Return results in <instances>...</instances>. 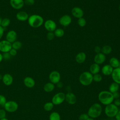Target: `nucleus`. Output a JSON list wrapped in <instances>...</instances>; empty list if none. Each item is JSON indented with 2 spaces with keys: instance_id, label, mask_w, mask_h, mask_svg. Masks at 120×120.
Masks as SVG:
<instances>
[{
  "instance_id": "nucleus-1",
  "label": "nucleus",
  "mask_w": 120,
  "mask_h": 120,
  "mask_svg": "<svg viewBox=\"0 0 120 120\" xmlns=\"http://www.w3.org/2000/svg\"><path fill=\"white\" fill-rule=\"evenodd\" d=\"M98 99L102 104L105 105L112 103L114 100L112 94L107 90L100 91L98 94Z\"/></svg>"
},
{
  "instance_id": "nucleus-2",
  "label": "nucleus",
  "mask_w": 120,
  "mask_h": 120,
  "mask_svg": "<svg viewBox=\"0 0 120 120\" xmlns=\"http://www.w3.org/2000/svg\"><path fill=\"white\" fill-rule=\"evenodd\" d=\"M27 21L29 25L34 28L40 27L44 22L43 18L41 15L37 14L30 15L29 16Z\"/></svg>"
},
{
  "instance_id": "nucleus-3",
  "label": "nucleus",
  "mask_w": 120,
  "mask_h": 120,
  "mask_svg": "<svg viewBox=\"0 0 120 120\" xmlns=\"http://www.w3.org/2000/svg\"><path fill=\"white\" fill-rule=\"evenodd\" d=\"M102 112L101 105L98 103L92 104L89 108L87 114L89 117L95 119L99 117Z\"/></svg>"
},
{
  "instance_id": "nucleus-4",
  "label": "nucleus",
  "mask_w": 120,
  "mask_h": 120,
  "mask_svg": "<svg viewBox=\"0 0 120 120\" xmlns=\"http://www.w3.org/2000/svg\"><path fill=\"white\" fill-rule=\"evenodd\" d=\"M80 83L83 86L90 85L93 82V75L90 72L84 71L81 74L79 77Z\"/></svg>"
},
{
  "instance_id": "nucleus-5",
  "label": "nucleus",
  "mask_w": 120,
  "mask_h": 120,
  "mask_svg": "<svg viewBox=\"0 0 120 120\" xmlns=\"http://www.w3.org/2000/svg\"><path fill=\"white\" fill-rule=\"evenodd\" d=\"M118 107L116 106L113 103L105 105L104 112L105 114L108 117H115L117 113L119 111Z\"/></svg>"
},
{
  "instance_id": "nucleus-6",
  "label": "nucleus",
  "mask_w": 120,
  "mask_h": 120,
  "mask_svg": "<svg viewBox=\"0 0 120 120\" xmlns=\"http://www.w3.org/2000/svg\"><path fill=\"white\" fill-rule=\"evenodd\" d=\"M65 100V94L60 92L55 94L52 99V102L54 105H60Z\"/></svg>"
},
{
  "instance_id": "nucleus-7",
  "label": "nucleus",
  "mask_w": 120,
  "mask_h": 120,
  "mask_svg": "<svg viewBox=\"0 0 120 120\" xmlns=\"http://www.w3.org/2000/svg\"><path fill=\"white\" fill-rule=\"evenodd\" d=\"M6 111L9 112H14L17 111L18 108L17 103L15 101L10 100L7 101L4 105Z\"/></svg>"
},
{
  "instance_id": "nucleus-8",
  "label": "nucleus",
  "mask_w": 120,
  "mask_h": 120,
  "mask_svg": "<svg viewBox=\"0 0 120 120\" xmlns=\"http://www.w3.org/2000/svg\"><path fill=\"white\" fill-rule=\"evenodd\" d=\"M12 48V44L7 40L0 41V52L2 53L8 52Z\"/></svg>"
},
{
  "instance_id": "nucleus-9",
  "label": "nucleus",
  "mask_w": 120,
  "mask_h": 120,
  "mask_svg": "<svg viewBox=\"0 0 120 120\" xmlns=\"http://www.w3.org/2000/svg\"><path fill=\"white\" fill-rule=\"evenodd\" d=\"M60 73L58 71L55 70L52 71L49 75V79L50 82L54 84H57L60 82Z\"/></svg>"
},
{
  "instance_id": "nucleus-10",
  "label": "nucleus",
  "mask_w": 120,
  "mask_h": 120,
  "mask_svg": "<svg viewBox=\"0 0 120 120\" xmlns=\"http://www.w3.org/2000/svg\"><path fill=\"white\" fill-rule=\"evenodd\" d=\"M44 27L48 32H54L56 29L57 25L55 22L51 19H48L44 22Z\"/></svg>"
},
{
  "instance_id": "nucleus-11",
  "label": "nucleus",
  "mask_w": 120,
  "mask_h": 120,
  "mask_svg": "<svg viewBox=\"0 0 120 120\" xmlns=\"http://www.w3.org/2000/svg\"><path fill=\"white\" fill-rule=\"evenodd\" d=\"M9 3L11 7L16 10L21 9L24 5V0H10Z\"/></svg>"
},
{
  "instance_id": "nucleus-12",
  "label": "nucleus",
  "mask_w": 120,
  "mask_h": 120,
  "mask_svg": "<svg viewBox=\"0 0 120 120\" xmlns=\"http://www.w3.org/2000/svg\"><path fill=\"white\" fill-rule=\"evenodd\" d=\"M17 38V34L14 30H9L6 35V40L11 44L16 41Z\"/></svg>"
},
{
  "instance_id": "nucleus-13",
  "label": "nucleus",
  "mask_w": 120,
  "mask_h": 120,
  "mask_svg": "<svg viewBox=\"0 0 120 120\" xmlns=\"http://www.w3.org/2000/svg\"><path fill=\"white\" fill-rule=\"evenodd\" d=\"M65 100L69 105H73L77 101V98L75 94L71 92H68L65 94Z\"/></svg>"
},
{
  "instance_id": "nucleus-14",
  "label": "nucleus",
  "mask_w": 120,
  "mask_h": 120,
  "mask_svg": "<svg viewBox=\"0 0 120 120\" xmlns=\"http://www.w3.org/2000/svg\"><path fill=\"white\" fill-rule=\"evenodd\" d=\"M72 18L71 16L68 15H65L62 16L59 19V23L63 26L67 27L71 23Z\"/></svg>"
},
{
  "instance_id": "nucleus-15",
  "label": "nucleus",
  "mask_w": 120,
  "mask_h": 120,
  "mask_svg": "<svg viewBox=\"0 0 120 120\" xmlns=\"http://www.w3.org/2000/svg\"><path fill=\"white\" fill-rule=\"evenodd\" d=\"M111 76L114 82L120 84V68H114L111 74Z\"/></svg>"
},
{
  "instance_id": "nucleus-16",
  "label": "nucleus",
  "mask_w": 120,
  "mask_h": 120,
  "mask_svg": "<svg viewBox=\"0 0 120 120\" xmlns=\"http://www.w3.org/2000/svg\"><path fill=\"white\" fill-rule=\"evenodd\" d=\"M71 13L73 16L78 19L82 17L84 15V12L82 9L77 7H75L72 9Z\"/></svg>"
},
{
  "instance_id": "nucleus-17",
  "label": "nucleus",
  "mask_w": 120,
  "mask_h": 120,
  "mask_svg": "<svg viewBox=\"0 0 120 120\" xmlns=\"http://www.w3.org/2000/svg\"><path fill=\"white\" fill-rule=\"evenodd\" d=\"M105 55L102 52L97 53L94 57V61L95 63L98 65L103 64L105 60Z\"/></svg>"
},
{
  "instance_id": "nucleus-18",
  "label": "nucleus",
  "mask_w": 120,
  "mask_h": 120,
  "mask_svg": "<svg viewBox=\"0 0 120 120\" xmlns=\"http://www.w3.org/2000/svg\"><path fill=\"white\" fill-rule=\"evenodd\" d=\"M2 81L5 85L10 86L13 82V77L11 74L6 73L3 75Z\"/></svg>"
},
{
  "instance_id": "nucleus-19",
  "label": "nucleus",
  "mask_w": 120,
  "mask_h": 120,
  "mask_svg": "<svg viewBox=\"0 0 120 120\" xmlns=\"http://www.w3.org/2000/svg\"><path fill=\"white\" fill-rule=\"evenodd\" d=\"M29 17L28 14L24 11H20L16 15V19L21 22H25L28 20Z\"/></svg>"
},
{
  "instance_id": "nucleus-20",
  "label": "nucleus",
  "mask_w": 120,
  "mask_h": 120,
  "mask_svg": "<svg viewBox=\"0 0 120 120\" xmlns=\"http://www.w3.org/2000/svg\"><path fill=\"white\" fill-rule=\"evenodd\" d=\"M23 83L26 87L32 88L35 86V81L31 77L26 76L23 79Z\"/></svg>"
},
{
  "instance_id": "nucleus-21",
  "label": "nucleus",
  "mask_w": 120,
  "mask_h": 120,
  "mask_svg": "<svg viewBox=\"0 0 120 120\" xmlns=\"http://www.w3.org/2000/svg\"><path fill=\"white\" fill-rule=\"evenodd\" d=\"M113 70V68L109 64L104 65L101 68V72L105 75H111Z\"/></svg>"
},
{
  "instance_id": "nucleus-22",
  "label": "nucleus",
  "mask_w": 120,
  "mask_h": 120,
  "mask_svg": "<svg viewBox=\"0 0 120 120\" xmlns=\"http://www.w3.org/2000/svg\"><path fill=\"white\" fill-rule=\"evenodd\" d=\"M86 58V54L84 52H80L77 54L75 59L77 63L79 64H82L85 61Z\"/></svg>"
},
{
  "instance_id": "nucleus-23",
  "label": "nucleus",
  "mask_w": 120,
  "mask_h": 120,
  "mask_svg": "<svg viewBox=\"0 0 120 120\" xmlns=\"http://www.w3.org/2000/svg\"><path fill=\"white\" fill-rule=\"evenodd\" d=\"M100 70L99 65L95 63L91 64L90 67V72L92 75H95L98 74Z\"/></svg>"
},
{
  "instance_id": "nucleus-24",
  "label": "nucleus",
  "mask_w": 120,
  "mask_h": 120,
  "mask_svg": "<svg viewBox=\"0 0 120 120\" xmlns=\"http://www.w3.org/2000/svg\"><path fill=\"white\" fill-rule=\"evenodd\" d=\"M54 84L51 82H47L44 85L43 87V89L44 91H45L46 92H51L54 90Z\"/></svg>"
},
{
  "instance_id": "nucleus-25",
  "label": "nucleus",
  "mask_w": 120,
  "mask_h": 120,
  "mask_svg": "<svg viewBox=\"0 0 120 120\" xmlns=\"http://www.w3.org/2000/svg\"><path fill=\"white\" fill-rule=\"evenodd\" d=\"M120 60L115 57H112L109 60V65L114 68H119Z\"/></svg>"
},
{
  "instance_id": "nucleus-26",
  "label": "nucleus",
  "mask_w": 120,
  "mask_h": 120,
  "mask_svg": "<svg viewBox=\"0 0 120 120\" xmlns=\"http://www.w3.org/2000/svg\"><path fill=\"white\" fill-rule=\"evenodd\" d=\"M120 88V85L115 82H113L109 85V91L112 93H114L118 91Z\"/></svg>"
},
{
  "instance_id": "nucleus-27",
  "label": "nucleus",
  "mask_w": 120,
  "mask_h": 120,
  "mask_svg": "<svg viewBox=\"0 0 120 120\" xmlns=\"http://www.w3.org/2000/svg\"><path fill=\"white\" fill-rule=\"evenodd\" d=\"M60 115L57 112H51L49 117V120H60Z\"/></svg>"
},
{
  "instance_id": "nucleus-28",
  "label": "nucleus",
  "mask_w": 120,
  "mask_h": 120,
  "mask_svg": "<svg viewBox=\"0 0 120 120\" xmlns=\"http://www.w3.org/2000/svg\"><path fill=\"white\" fill-rule=\"evenodd\" d=\"M112 51V48L111 46L109 45H105L101 48V52L105 55H108L110 54Z\"/></svg>"
},
{
  "instance_id": "nucleus-29",
  "label": "nucleus",
  "mask_w": 120,
  "mask_h": 120,
  "mask_svg": "<svg viewBox=\"0 0 120 120\" xmlns=\"http://www.w3.org/2000/svg\"><path fill=\"white\" fill-rule=\"evenodd\" d=\"M64 33V30L61 28H56V29L54 31V35L57 38H61L63 37Z\"/></svg>"
},
{
  "instance_id": "nucleus-30",
  "label": "nucleus",
  "mask_w": 120,
  "mask_h": 120,
  "mask_svg": "<svg viewBox=\"0 0 120 120\" xmlns=\"http://www.w3.org/2000/svg\"><path fill=\"white\" fill-rule=\"evenodd\" d=\"M53 106H54V105L52 102H48L44 104L43 108L45 111L49 112L51 111L53 109Z\"/></svg>"
},
{
  "instance_id": "nucleus-31",
  "label": "nucleus",
  "mask_w": 120,
  "mask_h": 120,
  "mask_svg": "<svg viewBox=\"0 0 120 120\" xmlns=\"http://www.w3.org/2000/svg\"><path fill=\"white\" fill-rule=\"evenodd\" d=\"M22 45V44L21 41H15L14 42H13V43H12V48L16 50H19Z\"/></svg>"
},
{
  "instance_id": "nucleus-32",
  "label": "nucleus",
  "mask_w": 120,
  "mask_h": 120,
  "mask_svg": "<svg viewBox=\"0 0 120 120\" xmlns=\"http://www.w3.org/2000/svg\"><path fill=\"white\" fill-rule=\"evenodd\" d=\"M11 23V21L8 18H4L2 19L1 26L4 29L8 27Z\"/></svg>"
},
{
  "instance_id": "nucleus-33",
  "label": "nucleus",
  "mask_w": 120,
  "mask_h": 120,
  "mask_svg": "<svg viewBox=\"0 0 120 120\" xmlns=\"http://www.w3.org/2000/svg\"><path fill=\"white\" fill-rule=\"evenodd\" d=\"M102 80V76L99 74H96L93 75V81L96 82H100Z\"/></svg>"
},
{
  "instance_id": "nucleus-34",
  "label": "nucleus",
  "mask_w": 120,
  "mask_h": 120,
  "mask_svg": "<svg viewBox=\"0 0 120 120\" xmlns=\"http://www.w3.org/2000/svg\"><path fill=\"white\" fill-rule=\"evenodd\" d=\"M77 23L79 26L81 27H83L86 24V21L84 18L81 17L78 19Z\"/></svg>"
},
{
  "instance_id": "nucleus-35",
  "label": "nucleus",
  "mask_w": 120,
  "mask_h": 120,
  "mask_svg": "<svg viewBox=\"0 0 120 120\" xmlns=\"http://www.w3.org/2000/svg\"><path fill=\"white\" fill-rule=\"evenodd\" d=\"M55 37L53 32H48L46 34V38L48 40H52Z\"/></svg>"
},
{
  "instance_id": "nucleus-36",
  "label": "nucleus",
  "mask_w": 120,
  "mask_h": 120,
  "mask_svg": "<svg viewBox=\"0 0 120 120\" xmlns=\"http://www.w3.org/2000/svg\"><path fill=\"white\" fill-rule=\"evenodd\" d=\"M7 101L6 97L4 95L0 94V105L4 106Z\"/></svg>"
},
{
  "instance_id": "nucleus-37",
  "label": "nucleus",
  "mask_w": 120,
  "mask_h": 120,
  "mask_svg": "<svg viewBox=\"0 0 120 120\" xmlns=\"http://www.w3.org/2000/svg\"><path fill=\"white\" fill-rule=\"evenodd\" d=\"M89 118L87 113H82L78 118L79 120H87Z\"/></svg>"
},
{
  "instance_id": "nucleus-38",
  "label": "nucleus",
  "mask_w": 120,
  "mask_h": 120,
  "mask_svg": "<svg viewBox=\"0 0 120 120\" xmlns=\"http://www.w3.org/2000/svg\"><path fill=\"white\" fill-rule=\"evenodd\" d=\"M6 117V111L3 109H0V120Z\"/></svg>"
},
{
  "instance_id": "nucleus-39",
  "label": "nucleus",
  "mask_w": 120,
  "mask_h": 120,
  "mask_svg": "<svg viewBox=\"0 0 120 120\" xmlns=\"http://www.w3.org/2000/svg\"><path fill=\"white\" fill-rule=\"evenodd\" d=\"M2 55H3V60H9V59H10L11 57H12L10 54V53H9V52L3 53Z\"/></svg>"
},
{
  "instance_id": "nucleus-40",
  "label": "nucleus",
  "mask_w": 120,
  "mask_h": 120,
  "mask_svg": "<svg viewBox=\"0 0 120 120\" xmlns=\"http://www.w3.org/2000/svg\"><path fill=\"white\" fill-rule=\"evenodd\" d=\"M24 4L28 6H32L35 3V0H24Z\"/></svg>"
},
{
  "instance_id": "nucleus-41",
  "label": "nucleus",
  "mask_w": 120,
  "mask_h": 120,
  "mask_svg": "<svg viewBox=\"0 0 120 120\" xmlns=\"http://www.w3.org/2000/svg\"><path fill=\"white\" fill-rule=\"evenodd\" d=\"M9 53H10V54L11 55V56H15L16 55V54L17 53V50H16L13 48H12L9 52Z\"/></svg>"
},
{
  "instance_id": "nucleus-42",
  "label": "nucleus",
  "mask_w": 120,
  "mask_h": 120,
  "mask_svg": "<svg viewBox=\"0 0 120 120\" xmlns=\"http://www.w3.org/2000/svg\"><path fill=\"white\" fill-rule=\"evenodd\" d=\"M112 94V96H113L114 99L120 98V93H119L118 91L115 92Z\"/></svg>"
},
{
  "instance_id": "nucleus-43",
  "label": "nucleus",
  "mask_w": 120,
  "mask_h": 120,
  "mask_svg": "<svg viewBox=\"0 0 120 120\" xmlns=\"http://www.w3.org/2000/svg\"><path fill=\"white\" fill-rule=\"evenodd\" d=\"M113 102V104L117 107L120 106V98L114 99Z\"/></svg>"
},
{
  "instance_id": "nucleus-44",
  "label": "nucleus",
  "mask_w": 120,
  "mask_h": 120,
  "mask_svg": "<svg viewBox=\"0 0 120 120\" xmlns=\"http://www.w3.org/2000/svg\"><path fill=\"white\" fill-rule=\"evenodd\" d=\"M5 29L3 28L1 25H0V39H1V38L3 37V36L4 33Z\"/></svg>"
},
{
  "instance_id": "nucleus-45",
  "label": "nucleus",
  "mask_w": 120,
  "mask_h": 120,
  "mask_svg": "<svg viewBox=\"0 0 120 120\" xmlns=\"http://www.w3.org/2000/svg\"><path fill=\"white\" fill-rule=\"evenodd\" d=\"M94 51L96 53H98L99 52H101V48L98 46H96L94 48Z\"/></svg>"
},
{
  "instance_id": "nucleus-46",
  "label": "nucleus",
  "mask_w": 120,
  "mask_h": 120,
  "mask_svg": "<svg viewBox=\"0 0 120 120\" xmlns=\"http://www.w3.org/2000/svg\"><path fill=\"white\" fill-rule=\"evenodd\" d=\"M115 118L116 120H120V110H119L116 116H115Z\"/></svg>"
},
{
  "instance_id": "nucleus-47",
  "label": "nucleus",
  "mask_w": 120,
  "mask_h": 120,
  "mask_svg": "<svg viewBox=\"0 0 120 120\" xmlns=\"http://www.w3.org/2000/svg\"><path fill=\"white\" fill-rule=\"evenodd\" d=\"M56 84L57 85V87H59V88H62V87H63V84H62V83L61 82H59L58 83H57Z\"/></svg>"
},
{
  "instance_id": "nucleus-48",
  "label": "nucleus",
  "mask_w": 120,
  "mask_h": 120,
  "mask_svg": "<svg viewBox=\"0 0 120 120\" xmlns=\"http://www.w3.org/2000/svg\"><path fill=\"white\" fill-rule=\"evenodd\" d=\"M3 55L0 52V63L3 60Z\"/></svg>"
},
{
  "instance_id": "nucleus-49",
  "label": "nucleus",
  "mask_w": 120,
  "mask_h": 120,
  "mask_svg": "<svg viewBox=\"0 0 120 120\" xmlns=\"http://www.w3.org/2000/svg\"><path fill=\"white\" fill-rule=\"evenodd\" d=\"M2 21V18L0 17V25H1V24Z\"/></svg>"
},
{
  "instance_id": "nucleus-50",
  "label": "nucleus",
  "mask_w": 120,
  "mask_h": 120,
  "mask_svg": "<svg viewBox=\"0 0 120 120\" xmlns=\"http://www.w3.org/2000/svg\"><path fill=\"white\" fill-rule=\"evenodd\" d=\"M87 120H94V119H93V118H92L89 117Z\"/></svg>"
},
{
  "instance_id": "nucleus-51",
  "label": "nucleus",
  "mask_w": 120,
  "mask_h": 120,
  "mask_svg": "<svg viewBox=\"0 0 120 120\" xmlns=\"http://www.w3.org/2000/svg\"><path fill=\"white\" fill-rule=\"evenodd\" d=\"M3 77V75H2L1 74H0V80H2Z\"/></svg>"
},
{
  "instance_id": "nucleus-52",
  "label": "nucleus",
  "mask_w": 120,
  "mask_h": 120,
  "mask_svg": "<svg viewBox=\"0 0 120 120\" xmlns=\"http://www.w3.org/2000/svg\"><path fill=\"white\" fill-rule=\"evenodd\" d=\"M0 120H9L7 118H3L2 119H0Z\"/></svg>"
},
{
  "instance_id": "nucleus-53",
  "label": "nucleus",
  "mask_w": 120,
  "mask_h": 120,
  "mask_svg": "<svg viewBox=\"0 0 120 120\" xmlns=\"http://www.w3.org/2000/svg\"><path fill=\"white\" fill-rule=\"evenodd\" d=\"M119 10L120 11V4L119 6Z\"/></svg>"
},
{
  "instance_id": "nucleus-54",
  "label": "nucleus",
  "mask_w": 120,
  "mask_h": 120,
  "mask_svg": "<svg viewBox=\"0 0 120 120\" xmlns=\"http://www.w3.org/2000/svg\"><path fill=\"white\" fill-rule=\"evenodd\" d=\"M119 68H120V63H119Z\"/></svg>"
},
{
  "instance_id": "nucleus-55",
  "label": "nucleus",
  "mask_w": 120,
  "mask_h": 120,
  "mask_svg": "<svg viewBox=\"0 0 120 120\" xmlns=\"http://www.w3.org/2000/svg\"><path fill=\"white\" fill-rule=\"evenodd\" d=\"M106 120V119H104V120Z\"/></svg>"
}]
</instances>
